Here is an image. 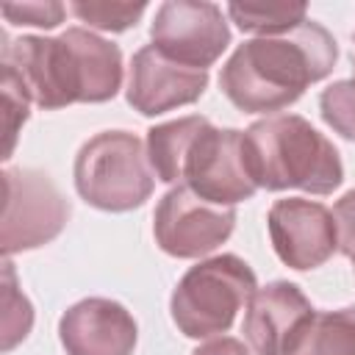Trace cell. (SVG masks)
<instances>
[{"label": "cell", "mask_w": 355, "mask_h": 355, "mask_svg": "<svg viewBox=\"0 0 355 355\" xmlns=\"http://www.w3.org/2000/svg\"><path fill=\"white\" fill-rule=\"evenodd\" d=\"M0 58L3 78L44 111L108 103L122 86L119 44L78 25L61 36H19L14 42L3 33Z\"/></svg>", "instance_id": "cell-1"}, {"label": "cell", "mask_w": 355, "mask_h": 355, "mask_svg": "<svg viewBox=\"0 0 355 355\" xmlns=\"http://www.w3.org/2000/svg\"><path fill=\"white\" fill-rule=\"evenodd\" d=\"M338 58L333 33L305 19L283 36H258L239 44L222 64V94L244 114H275L324 80Z\"/></svg>", "instance_id": "cell-2"}, {"label": "cell", "mask_w": 355, "mask_h": 355, "mask_svg": "<svg viewBox=\"0 0 355 355\" xmlns=\"http://www.w3.org/2000/svg\"><path fill=\"white\" fill-rule=\"evenodd\" d=\"M147 158L158 180L189 186L214 205L233 208L258 191L244 164V130L214 128L197 114L153 125Z\"/></svg>", "instance_id": "cell-3"}, {"label": "cell", "mask_w": 355, "mask_h": 355, "mask_svg": "<svg viewBox=\"0 0 355 355\" xmlns=\"http://www.w3.org/2000/svg\"><path fill=\"white\" fill-rule=\"evenodd\" d=\"M244 164L258 189L333 194L344 164L333 141L300 114H275L244 130Z\"/></svg>", "instance_id": "cell-4"}, {"label": "cell", "mask_w": 355, "mask_h": 355, "mask_svg": "<svg viewBox=\"0 0 355 355\" xmlns=\"http://www.w3.org/2000/svg\"><path fill=\"white\" fill-rule=\"evenodd\" d=\"M72 175L80 200L111 214L144 205L155 186L147 144L130 130H103L83 141Z\"/></svg>", "instance_id": "cell-5"}, {"label": "cell", "mask_w": 355, "mask_h": 355, "mask_svg": "<svg viewBox=\"0 0 355 355\" xmlns=\"http://www.w3.org/2000/svg\"><path fill=\"white\" fill-rule=\"evenodd\" d=\"M255 291L258 280L244 258L233 252L205 258L178 280L169 297L172 322L186 338L222 336Z\"/></svg>", "instance_id": "cell-6"}, {"label": "cell", "mask_w": 355, "mask_h": 355, "mask_svg": "<svg viewBox=\"0 0 355 355\" xmlns=\"http://www.w3.org/2000/svg\"><path fill=\"white\" fill-rule=\"evenodd\" d=\"M3 255L50 244L69 219V205L55 183L39 169H3Z\"/></svg>", "instance_id": "cell-7"}, {"label": "cell", "mask_w": 355, "mask_h": 355, "mask_svg": "<svg viewBox=\"0 0 355 355\" xmlns=\"http://www.w3.org/2000/svg\"><path fill=\"white\" fill-rule=\"evenodd\" d=\"M150 39L169 61L205 69L219 61L230 44V28L216 3L205 0H166L155 8Z\"/></svg>", "instance_id": "cell-8"}, {"label": "cell", "mask_w": 355, "mask_h": 355, "mask_svg": "<svg viewBox=\"0 0 355 355\" xmlns=\"http://www.w3.org/2000/svg\"><path fill=\"white\" fill-rule=\"evenodd\" d=\"M236 227V208L214 205L189 186H172L155 205V244L172 258H202L222 247Z\"/></svg>", "instance_id": "cell-9"}, {"label": "cell", "mask_w": 355, "mask_h": 355, "mask_svg": "<svg viewBox=\"0 0 355 355\" xmlns=\"http://www.w3.org/2000/svg\"><path fill=\"white\" fill-rule=\"evenodd\" d=\"M316 311L297 283L275 280L247 302L241 333L255 355H297Z\"/></svg>", "instance_id": "cell-10"}, {"label": "cell", "mask_w": 355, "mask_h": 355, "mask_svg": "<svg viewBox=\"0 0 355 355\" xmlns=\"http://www.w3.org/2000/svg\"><path fill=\"white\" fill-rule=\"evenodd\" d=\"M266 225L277 258L297 272L322 266L338 250L336 216L327 205L316 200H305V197L275 200Z\"/></svg>", "instance_id": "cell-11"}, {"label": "cell", "mask_w": 355, "mask_h": 355, "mask_svg": "<svg viewBox=\"0 0 355 355\" xmlns=\"http://www.w3.org/2000/svg\"><path fill=\"white\" fill-rule=\"evenodd\" d=\"M208 89V72L169 61L153 44L141 47L130 58L128 103L141 116H158L180 105H191Z\"/></svg>", "instance_id": "cell-12"}, {"label": "cell", "mask_w": 355, "mask_h": 355, "mask_svg": "<svg viewBox=\"0 0 355 355\" xmlns=\"http://www.w3.org/2000/svg\"><path fill=\"white\" fill-rule=\"evenodd\" d=\"M58 338L67 355H133L139 327L122 302L86 297L64 311Z\"/></svg>", "instance_id": "cell-13"}, {"label": "cell", "mask_w": 355, "mask_h": 355, "mask_svg": "<svg viewBox=\"0 0 355 355\" xmlns=\"http://www.w3.org/2000/svg\"><path fill=\"white\" fill-rule=\"evenodd\" d=\"M305 3H227V17L239 31L255 36H283L308 17Z\"/></svg>", "instance_id": "cell-14"}, {"label": "cell", "mask_w": 355, "mask_h": 355, "mask_svg": "<svg viewBox=\"0 0 355 355\" xmlns=\"http://www.w3.org/2000/svg\"><path fill=\"white\" fill-rule=\"evenodd\" d=\"M297 355H355V305L316 313Z\"/></svg>", "instance_id": "cell-15"}, {"label": "cell", "mask_w": 355, "mask_h": 355, "mask_svg": "<svg viewBox=\"0 0 355 355\" xmlns=\"http://www.w3.org/2000/svg\"><path fill=\"white\" fill-rule=\"evenodd\" d=\"M69 11L86 22L89 28H97V31H111V33H119V31H128L133 28L141 14L147 11V3H94V0H75L69 3Z\"/></svg>", "instance_id": "cell-16"}, {"label": "cell", "mask_w": 355, "mask_h": 355, "mask_svg": "<svg viewBox=\"0 0 355 355\" xmlns=\"http://www.w3.org/2000/svg\"><path fill=\"white\" fill-rule=\"evenodd\" d=\"M3 275H6V291H3V349H14L17 341H22L31 333L33 324V308L25 294L17 291V277H14V263L6 258L3 261Z\"/></svg>", "instance_id": "cell-17"}, {"label": "cell", "mask_w": 355, "mask_h": 355, "mask_svg": "<svg viewBox=\"0 0 355 355\" xmlns=\"http://www.w3.org/2000/svg\"><path fill=\"white\" fill-rule=\"evenodd\" d=\"M319 111L324 125H330L338 136L355 141V78L330 83L319 94Z\"/></svg>", "instance_id": "cell-18"}, {"label": "cell", "mask_w": 355, "mask_h": 355, "mask_svg": "<svg viewBox=\"0 0 355 355\" xmlns=\"http://www.w3.org/2000/svg\"><path fill=\"white\" fill-rule=\"evenodd\" d=\"M67 8L55 0L47 3H3V17L11 25H31V28H55L64 22Z\"/></svg>", "instance_id": "cell-19"}, {"label": "cell", "mask_w": 355, "mask_h": 355, "mask_svg": "<svg viewBox=\"0 0 355 355\" xmlns=\"http://www.w3.org/2000/svg\"><path fill=\"white\" fill-rule=\"evenodd\" d=\"M3 100H6V136H8L3 161H8L11 153H14L17 133H19V128L25 125V119H28V114H31V111H28V108H31V100H28L8 78H3Z\"/></svg>", "instance_id": "cell-20"}, {"label": "cell", "mask_w": 355, "mask_h": 355, "mask_svg": "<svg viewBox=\"0 0 355 355\" xmlns=\"http://www.w3.org/2000/svg\"><path fill=\"white\" fill-rule=\"evenodd\" d=\"M336 227H338V252L344 258H355V189H349L333 205Z\"/></svg>", "instance_id": "cell-21"}, {"label": "cell", "mask_w": 355, "mask_h": 355, "mask_svg": "<svg viewBox=\"0 0 355 355\" xmlns=\"http://www.w3.org/2000/svg\"><path fill=\"white\" fill-rule=\"evenodd\" d=\"M191 355H250V349L244 347V341H239L233 336H219V338L197 347Z\"/></svg>", "instance_id": "cell-22"}]
</instances>
